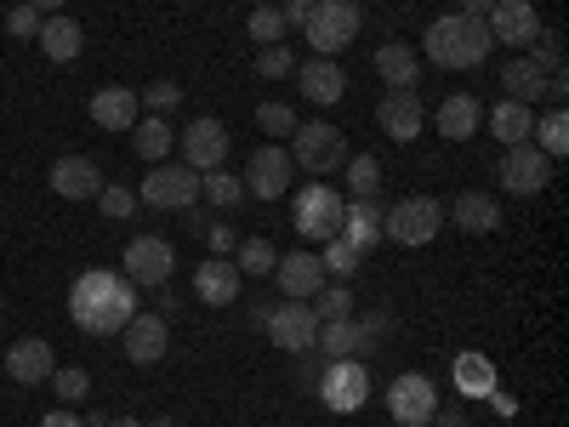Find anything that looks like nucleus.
I'll return each mask as SVG.
<instances>
[{"label":"nucleus","instance_id":"nucleus-1","mask_svg":"<svg viewBox=\"0 0 569 427\" xmlns=\"http://www.w3.org/2000/svg\"><path fill=\"white\" fill-rule=\"evenodd\" d=\"M131 314H137V285L114 268H86L69 285V319L86 337H114V330H126Z\"/></svg>","mask_w":569,"mask_h":427},{"label":"nucleus","instance_id":"nucleus-2","mask_svg":"<svg viewBox=\"0 0 569 427\" xmlns=\"http://www.w3.org/2000/svg\"><path fill=\"white\" fill-rule=\"evenodd\" d=\"M421 52L433 58L439 69H479L490 58V23L472 18V12H450V18H433L421 34Z\"/></svg>","mask_w":569,"mask_h":427},{"label":"nucleus","instance_id":"nucleus-3","mask_svg":"<svg viewBox=\"0 0 569 427\" xmlns=\"http://www.w3.org/2000/svg\"><path fill=\"white\" fill-rule=\"evenodd\" d=\"M359 7L353 0H313L308 7V23H302V34H308V46L319 58H337L342 46H353V34H359Z\"/></svg>","mask_w":569,"mask_h":427},{"label":"nucleus","instance_id":"nucleus-4","mask_svg":"<svg viewBox=\"0 0 569 427\" xmlns=\"http://www.w3.org/2000/svg\"><path fill=\"white\" fill-rule=\"evenodd\" d=\"M342 195H337V188H330V182H308L302 188V195H297V206H291V228L302 234V240H337V234H342Z\"/></svg>","mask_w":569,"mask_h":427},{"label":"nucleus","instance_id":"nucleus-5","mask_svg":"<svg viewBox=\"0 0 569 427\" xmlns=\"http://www.w3.org/2000/svg\"><path fill=\"white\" fill-rule=\"evenodd\" d=\"M439 228H445V206H439V200H427V195H410V200H399V206L388 211L382 240L416 251V246H433V240H439Z\"/></svg>","mask_w":569,"mask_h":427},{"label":"nucleus","instance_id":"nucleus-6","mask_svg":"<svg viewBox=\"0 0 569 427\" xmlns=\"http://www.w3.org/2000/svg\"><path fill=\"white\" fill-rule=\"evenodd\" d=\"M291 166L302 171H342L348 166V137L342 126H325V120H308L291 131Z\"/></svg>","mask_w":569,"mask_h":427},{"label":"nucleus","instance_id":"nucleus-7","mask_svg":"<svg viewBox=\"0 0 569 427\" xmlns=\"http://www.w3.org/2000/svg\"><path fill=\"white\" fill-rule=\"evenodd\" d=\"M313 388H319V399L337 410V416H353L370 399V370H365V359H325Z\"/></svg>","mask_w":569,"mask_h":427},{"label":"nucleus","instance_id":"nucleus-8","mask_svg":"<svg viewBox=\"0 0 569 427\" xmlns=\"http://www.w3.org/2000/svg\"><path fill=\"white\" fill-rule=\"evenodd\" d=\"M142 206H154V211H194L200 200V171H188V166H154L149 177H142Z\"/></svg>","mask_w":569,"mask_h":427},{"label":"nucleus","instance_id":"nucleus-9","mask_svg":"<svg viewBox=\"0 0 569 427\" xmlns=\"http://www.w3.org/2000/svg\"><path fill=\"white\" fill-rule=\"evenodd\" d=\"M388 410L399 427H427L439 410V388H433V376H421V370H405L388 383Z\"/></svg>","mask_w":569,"mask_h":427},{"label":"nucleus","instance_id":"nucleus-10","mask_svg":"<svg viewBox=\"0 0 569 427\" xmlns=\"http://www.w3.org/2000/svg\"><path fill=\"white\" fill-rule=\"evenodd\" d=\"M262 330H268V342H273L279 354H313L319 314H313L308 302H279V308H268Z\"/></svg>","mask_w":569,"mask_h":427},{"label":"nucleus","instance_id":"nucleus-11","mask_svg":"<svg viewBox=\"0 0 569 427\" xmlns=\"http://www.w3.org/2000/svg\"><path fill=\"white\" fill-rule=\"evenodd\" d=\"M171 240H160V234H137V240L126 246V279L131 285H149V291H160V285H171Z\"/></svg>","mask_w":569,"mask_h":427},{"label":"nucleus","instance_id":"nucleus-12","mask_svg":"<svg viewBox=\"0 0 569 427\" xmlns=\"http://www.w3.org/2000/svg\"><path fill=\"white\" fill-rule=\"evenodd\" d=\"M291 177H297V166H291V149H257L251 155V166H246V200H279L284 188H291Z\"/></svg>","mask_w":569,"mask_h":427},{"label":"nucleus","instance_id":"nucleus-13","mask_svg":"<svg viewBox=\"0 0 569 427\" xmlns=\"http://www.w3.org/2000/svg\"><path fill=\"white\" fill-rule=\"evenodd\" d=\"M547 182H552V160L536 149V142H512V149L501 155V188L507 195H541Z\"/></svg>","mask_w":569,"mask_h":427},{"label":"nucleus","instance_id":"nucleus-14","mask_svg":"<svg viewBox=\"0 0 569 427\" xmlns=\"http://www.w3.org/2000/svg\"><path fill=\"white\" fill-rule=\"evenodd\" d=\"M501 91H507V103H525V109H536L541 98H563V75H541L530 58H512L507 69H501Z\"/></svg>","mask_w":569,"mask_h":427},{"label":"nucleus","instance_id":"nucleus-15","mask_svg":"<svg viewBox=\"0 0 569 427\" xmlns=\"http://www.w3.org/2000/svg\"><path fill=\"white\" fill-rule=\"evenodd\" d=\"M485 23H490V40H501V46H536V34H541L536 0H496Z\"/></svg>","mask_w":569,"mask_h":427},{"label":"nucleus","instance_id":"nucleus-16","mask_svg":"<svg viewBox=\"0 0 569 427\" xmlns=\"http://www.w3.org/2000/svg\"><path fill=\"white\" fill-rule=\"evenodd\" d=\"M228 160V126L222 120H194L182 131V166L188 171H222Z\"/></svg>","mask_w":569,"mask_h":427},{"label":"nucleus","instance_id":"nucleus-17","mask_svg":"<svg viewBox=\"0 0 569 427\" xmlns=\"http://www.w3.org/2000/svg\"><path fill=\"white\" fill-rule=\"evenodd\" d=\"M120 337H126V359L131 365H160L166 348H171V325L160 314H131Z\"/></svg>","mask_w":569,"mask_h":427},{"label":"nucleus","instance_id":"nucleus-18","mask_svg":"<svg viewBox=\"0 0 569 427\" xmlns=\"http://www.w3.org/2000/svg\"><path fill=\"white\" fill-rule=\"evenodd\" d=\"M376 126H382L393 142H410L427 126V103L416 98V91H388V98L376 103Z\"/></svg>","mask_w":569,"mask_h":427},{"label":"nucleus","instance_id":"nucleus-19","mask_svg":"<svg viewBox=\"0 0 569 427\" xmlns=\"http://www.w3.org/2000/svg\"><path fill=\"white\" fill-rule=\"evenodd\" d=\"M52 370H58L52 342L23 337V342H12V348H7V376H12V383H23V388H34V383H52Z\"/></svg>","mask_w":569,"mask_h":427},{"label":"nucleus","instance_id":"nucleus-20","mask_svg":"<svg viewBox=\"0 0 569 427\" xmlns=\"http://www.w3.org/2000/svg\"><path fill=\"white\" fill-rule=\"evenodd\" d=\"M433 126H439V137H445V142H467L472 131L485 126V103L472 98V91H450V98L433 109Z\"/></svg>","mask_w":569,"mask_h":427},{"label":"nucleus","instance_id":"nucleus-21","mask_svg":"<svg viewBox=\"0 0 569 427\" xmlns=\"http://www.w3.org/2000/svg\"><path fill=\"white\" fill-rule=\"evenodd\" d=\"M240 285H246V274L233 268L228 257H211V262L194 268V297H200L206 308H228L233 297H240Z\"/></svg>","mask_w":569,"mask_h":427},{"label":"nucleus","instance_id":"nucleus-22","mask_svg":"<svg viewBox=\"0 0 569 427\" xmlns=\"http://www.w3.org/2000/svg\"><path fill=\"white\" fill-rule=\"evenodd\" d=\"M98 188H103L98 160H86V155H63V160L52 166V195H63V200H98Z\"/></svg>","mask_w":569,"mask_h":427},{"label":"nucleus","instance_id":"nucleus-23","mask_svg":"<svg viewBox=\"0 0 569 427\" xmlns=\"http://www.w3.org/2000/svg\"><path fill=\"white\" fill-rule=\"evenodd\" d=\"M273 274H279V291L291 297V302H313V291L325 285V268H319V257H313V251H291V257H279V262H273Z\"/></svg>","mask_w":569,"mask_h":427},{"label":"nucleus","instance_id":"nucleus-24","mask_svg":"<svg viewBox=\"0 0 569 427\" xmlns=\"http://www.w3.org/2000/svg\"><path fill=\"white\" fill-rule=\"evenodd\" d=\"M297 86H302V98H308V103L330 109V103H342L348 75H342L337 63H330V58H313V63H302V69H297Z\"/></svg>","mask_w":569,"mask_h":427},{"label":"nucleus","instance_id":"nucleus-25","mask_svg":"<svg viewBox=\"0 0 569 427\" xmlns=\"http://www.w3.org/2000/svg\"><path fill=\"white\" fill-rule=\"evenodd\" d=\"M382 222H388V211L376 206V200H348L342 206V240H353L365 257L382 246Z\"/></svg>","mask_w":569,"mask_h":427},{"label":"nucleus","instance_id":"nucleus-26","mask_svg":"<svg viewBox=\"0 0 569 427\" xmlns=\"http://www.w3.org/2000/svg\"><path fill=\"white\" fill-rule=\"evenodd\" d=\"M142 103H137V91H126V86H103L98 98H91V126H103V131H131L142 115H137Z\"/></svg>","mask_w":569,"mask_h":427},{"label":"nucleus","instance_id":"nucleus-27","mask_svg":"<svg viewBox=\"0 0 569 427\" xmlns=\"http://www.w3.org/2000/svg\"><path fill=\"white\" fill-rule=\"evenodd\" d=\"M40 52L52 58V63H74L80 52H86V34H80V23L74 18H63V12H52V18H40Z\"/></svg>","mask_w":569,"mask_h":427},{"label":"nucleus","instance_id":"nucleus-28","mask_svg":"<svg viewBox=\"0 0 569 427\" xmlns=\"http://www.w3.org/2000/svg\"><path fill=\"white\" fill-rule=\"evenodd\" d=\"M376 75L388 80V91H416V80H421V58L410 52V46L388 40V46H376Z\"/></svg>","mask_w":569,"mask_h":427},{"label":"nucleus","instance_id":"nucleus-29","mask_svg":"<svg viewBox=\"0 0 569 427\" xmlns=\"http://www.w3.org/2000/svg\"><path fill=\"white\" fill-rule=\"evenodd\" d=\"M450 222L461 234H496L501 228V206L490 195H479V188H467V195H456V206H450Z\"/></svg>","mask_w":569,"mask_h":427},{"label":"nucleus","instance_id":"nucleus-30","mask_svg":"<svg viewBox=\"0 0 569 427\" xmlns=\"http://www.w3.org/2000/svg\"><path fill=\"white\" fill-rule=\"evenodd\" d=\"M131 149H137V160L160 166V160L171 155V115H149V120H137V126H131Z\"/></svg>","mask_w":569,"mask_h":427},{"label":"nucleus","instance_id":"nucleus-31","mask_svg":"<svg viewBox=\"0 0 569 427\" xmlns=\"http://www.w3.org/2000/svg\"><path fill=\"white\" fill-rule=\"evenodd\" d=\"M490 131H496V142H530V131H536V109H525V103H496L490 109Z\"/></svg>","mask_w":569,"mask_h":427},{"label":"nucleus","instance_id":"nucleus-32","mask_svg":"<svg viewBox=\"0 0 569 427\" xmlns=\"http://www.w3.org/2000/svg\"><path fill=\"white\" fill-rule=\"evenodd\" d=\"M530 142H536V149H541V155L558 166V160H563V149H569V115H563V109H547V115L536 120Z\"/></svg>","mask_w":569,"mask_h":427},{"label":"nucleus","instance_id":"nucleus-33","mask_svg":"<svg viewBox=\"0 0 569 427\" xmlns=\"http://www.w3.org/2000/svg\"><path fill=\"white\" fill-rule=\"evenodd\" d=\"M359 262H365V251L353 246V240H325V257H319V268H325V279H337V285H348L353 274H359Z\"/></svg>","mask_w":569,"mask_h":427},{"label":"nucleus","instance_id":"nucleus-34","mask_svg":"<svg viewBox=\"0 0 569 427\" xmlns=\"http://www.w3.org/2000/svg\"><path fill=\"white\" fill-rule=\"evenodd\" d=\"M200 195L217 211H233V206H246V182L233 177V171H200Z\"/></svg>","mask_w":569,"mask_h":427},{"label":"nucleus","instance_id":"nucleus-35","mask_svg":"<svg viewBox=\"0 0 569 427\" xmlns=\"http://www.w3.org/2000/svg\"><path fill=\"white\" fill-rule=\"evenodd\" d=\"M319 359H353V319H325L319 337H313Z\"/></svg>","mask_w":569,"mask_h":427},{"label":"nucleus","instance_id":"nucleus-36","mask_svg":"<svg viewBox=\"0 0 569 427\" xmlns=\"http://www.w3.org/2000/svg\"><path fill=\"white\" fill-rule=\"evenodd\" d=\"M456 388L461 394H496V370L485 354H461L456 359Z\"/></svg>","mask_w":569,"mask_h":427},{"label":"nucleus","instance_id":"nucleus-37","mask_svg":"<svg viewBox=\"0 0 569 427\" xmlns=\"http://www.w3.org/2000/svg\"><path fill=\"white\" fill-rule=\"evenodd\" d=\"M388 337H393V314H365V319H353V354H359V359H370Z\"/></svg>","mask_w":569,"mask_h":427},{"label":"nucleus","instance_id":"nucleus-38","mask_svg":"<svg viewBox=\"0 0 569 427\" xmlns=\"http://www.w3.org/2000/svg\"><path fill=\"white\" fill-rule=\"evenodd\" d=\"M308 308L319 314V325H325V319H353V291L330 279V285H319V291H313V302H308Z\"/></svg>","mask_w":569,"mask_h":427},{"label":"nucleus","instance_id":"nucleus-39","mask_svg":"<svg viewBox=\"0 0 569 427\" xmlns=\"http://www.w3.org/2000/svg\"><path fill=\"white\" fill-rule=\"evenodd\" d=\"M233 268H240V274H273V262H279V251L268 246V240H240V246H233V257H228Z\"/></svg>","mask_w":569,"mask_h":427},{"label":"nucleus","instance_id":"nucleus-40","mask_svg":"<svg viewBox=\"0 0 569 427\" xmlns=\"http://www.w3.org/2000/svg\"><path fill=\"white\" fill-rule=\"evenodd\" d=\"M348 182H353V200H376V188H382V160H376V155H353Z\"/></svg>","mask_w":569,"mask_h":427},{"label":"nucleus","instance_id":"nucleus-41","mask_svg":"<svg viewBox=\"0 0 569 427\" xmlns=\"http://www.w3.org/2000/svg\"><path fill=\"white\" fill-rule=\"evenodd\" d=\"M257 75H262V80H284V75H297L291 46H284V40H273V46H257Z\"/></svg>","mask_w":569,"mask_h":427},{"label":"nucleus","instance_id":"nucleus-42","mask_svg":"<svg viewBox=\"0 0 569 427\" xmlns=\"http://www.w3.org/2000/svg\"><path fill=\"white\" fill-rule=\"evenodd\" d=\"M246 34H251L257 46H273V40H284V12H279V7H251V23H246Z\"/></svg>","mask_w":569,"mask_h":427},{"label":"nucleus","instance_id":"nucleus-43","mask_svg":"<svg viewBox=\"0 0 569 427\" xmlns=\"http://www.w3.org/2000/svg\"><path fill=\"white\" fill-rule=\"evenodd\" d=\"M52 394L69 399V405H80V399L91 394V376H86L80 365H58V370H52Z\"/></svg>","mask_w":569,"mask_h":427},{"label":"nucleus","instance_id":"nucleus-44","mask_svg":"<svg viewBox=\"0 0 569 427\" xmlns=\"http://www.w3.org/2000/svg\"><path fill=\"white\" fill-rule=\"evenodd\" d=\"M257 126H262V137H291L302 120H297L291 103H262V109H257Z\"/></svg>","mask_w":569,"mask_h":427},{"label":"nucleus","instance_id":"nucleus-45","mask_svg":"<svg viewBox=\"0 0 569 427\" xmlns=\"http://www.w3.org/2000/svg\"><path fill=\"white\" fill-rule=\"evenodd\" d=\"M98 211L114 217V222H126V217L137 211V195H131V188H120V182H103V188H98Z\"/></svg>","mask_w":569,"mask_h":427},{"label":"nucleus","instance_id":"nucleus-46","mask_svg":"<svg viewBox=\"0 0 569 427\" xmlns=\"http://www.w3.org/2000/svg\"><path fill=\"white\" fill-rule=\"evenodd\" d=\"M137 103H149L154 115H171V109L182 103V86H177V80H154V86H149V91H142V98H137Z\"/></svg>","mask_w":569,"mask_h":427},{"label":"nucleus","instance_id":"nucleus-47","mask_svg":"<svg viewBox=\"0 0 569 427\" xmlns=\"http://www.w3.org/2000/svg\"><path fill=\"white\" fill-rule=\"evenodd\" d=\"M7 34H18V40H34V34H40V12L29 7V0L7 12Z\"/></svg>","mask_w":569,"mask_h":427},{"label":"nucleus","instance_id":"nucleus-48","mask_svg":"<svg viewBox=\"0 0 569 427\" xmlns=\"http://www.w3.org/2000/svg\"><path fill=\"white\" fill-rule=\"evenodd\" d=\"M206 246H211V257H233V246H240V234H233L228 222H206Z\"/></svg>","mask_w":569,"mask_h":427},{"label":"nucleus","instance_id":"nucleus-49","mask_svg":"<svg viewBox=\"0 0 569 427\" xmlns=\"http://www.w3.org/2000/svg\"><path fill=\"white\" fill-rule=\"evenodd\" d=\"M433 421H439V427H467V410H461V405H439Z\"/></svg>","mask_w":569,"mask_h":427},{"label":"nucleus","instance_id":"nucleus-50","mask_svg":"<svg viewBox=\"0 0 569 427\" xmlns=\"http://www.w3.org/2000/svg\"><path fill=\"white\" fill-rule=\"evenodd\" d=\"M40 427H86V421H80V416H74V410H52V416H46V421H40Z\"/></svg>","mask_w":569,"mask_h":427},{"label":"nucleus","instance_id":"nucleus-51","mask_svg":"<svg viewBox=\"0 0 569 427\" xmlns=\"http://www.w3.org/2000/svg\"><path fill=\"white\" fill-rule=\"evenodd\" d=\"M490 7H496V0H461V7H456V12H472V18H485Z\"/></svg>","mask_w":569,"mask_h":427},{"label":"nucleus","instance_id":"nucleus-52","mask_svg":"<svg viewBox=\"0 0 569 427\" xmlns=\"http://www.w3.org/2000/svg\"><path fill=\"white\" fill-rule=\"evenodd\" d=\"M308 23V7H284V29H302Z\"/></svg>","mask_w":569,"mask_h":427},{"label":"nucleus","instance_id":"nucleus-53","mask_svg":"<svg viewBox=\"0 0 569 427\" xmlns=\"http://www.w3.org/2000/svg\"><path fill=\"white\" fill-rule=\"evenodd\" d=\"M29 7H34L40 18H52V12H63V0H29Z\"/></svg>","mask_w":569,"mask_h":427},{"label":"nucleus","instance_id":"nucleus-54","mask_svg":"<svg viewBox=\"0 0 569 427\" xmlns=\"http://www.w3.org/2000/svg\"><path fill=\"white\" fill-rule=\"evenodd\" d=\"M109 421H114L109 410H91V416H86V427H109Z\"/></svg>","mask_w":569,"mask_h":427},{"label":"nucleus","instance_id":"nucleus-55","mask_svg":"<svg viewBox=\"0 0 569 427\" xmlns=\"http://www.w3.org/2000/svg\"><path fill=\"white\" fill-rule=\"evenodd\" d=\"M109 427H142V421H131V416H114V421H109Z\"/></svg>","mask_w":569,"mask_h":427},{"label":"nucleus","instance_id":"nucleus-56","mask_svg":"<svg viewBox=\"0 0 569 427\" xmlns=\"http://www.w3.org/2000/svg\"><path fill=\"white\" fill-rule=\"evenodd\" d=\"M154 427H177V421H171V416H166V421H154Z\"/></svg>","mask_w":569,"mask_h":427},{"label":"nucleus","instance_id":"nucleus-57","mask_svg":"<svg viewBox=\"0 0 569 427\" xmlns=\"http://www.w3.org/2000/svg\"><path fill=\"white\" fill-rule=\"evenodd\" d=\"M251 7H273V0H251Z\"/></svg>","mask_w":569,"mask_h":427},{"label":"nucleus","instance_id":"nucleus-58","mask_svg":"<svg viewBox=\"0 0 569 427\" xmlns=\"http://www.w3.org/2000/svg\"><path fill=\"white\" fill-rule=\"evenodd\" d=\"M291 7H313V0H291Z\"/></svg>","mask_w":569,"mask_h":427},{"label":"nucleus","instance_id":"nucleus-59","mask_svg":"<svg viewBox=\"0 0 569 427\" xmlns=\"http://www.w3.org/2000/svg\"><path fill=\"white\" fill-rule=\"evenodd\" d=\"M182 7H188V0H182Z\"/></svg>","mask_w":569,"mask_h":427}]
</instances>
